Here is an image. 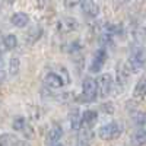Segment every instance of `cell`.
<instances>
[{
  "instance_id": "3",
  "label": "cell",
  "mask_w": 146,
  "mask_h": 146,
  "mask_svg": "<svg viewBox=\"0 0 146 146\" xmlns=\"http://www.w3.org/2000/svg\"><path fill=\"white\" fill-rule=\"evenodd\" d=\"M121 133H123V124L118 123V121H110V123L100 127L98 136L102 140H114L120 137Z\"/></svg>"
},
{
  "instance_id": "20",
  "label": "cell",
  "mask_w": 146,
  "mask_h": 146,
  "mask_svg": "<svg viewBox=\"0 0 146 146\" xmlns=\"http://www.w3.org/2000/svg\"><path fill=\"white\" fill-rule=\"evenodd\" d=\"M102 110H104L107 114H113V113H114V107H113V104H110V102L104 104V105H102Z\"/></svg>"
},
{
  "instance_id": "13",
  "label": "cell",
  "mask_w": 146,
  "mask_h": 146,
  "mask_svg": "<svg viewBox=\"0 0 146 146\" xmlns=\"http://www.w3.org/2000/svg\"><path fill=\"white\" fill-rule=\"evenodd\" d=\"M16 45H18L16 35L7 34V35H5L3 38H2V41H0V47H2L0 50H2V51H12Z\"/></svg>"
},
{
  "instance_id": "4",
  "label": "cell",
  "mask_w": 146,
  "mask_h": 146,
  "mask_svg": "<svg viewBox=\"0 0 146 146\" xmlns=\"http://www.w3.org/2000/svg\"><path fill=\"white\" fill-rule=\"evenodd\" d=\"M98 96V85L96 80L92 78H85L82 82V94H80V100L85 102H92L96 100Z\"/></svg>"
},
{
  "instance_id": "11",
  "label": "cell",
  "mask_w": 146,
  "mask_h": 146,
  "mask_svg": "<svg viewBox=\"0 0 146 146\" xmlns=\"http://www.w3.org/2000/svg\"><path fill=\"white\" fill-rule=\"evenodd\" d=\"M78 21L75 18H64L62 19L58 23H57V28L60 32H63V34H67V32H72V31H75L78 29Z\"/></svg>"
},
{
  "instance_id": "6",
  "label": "cell",
  "mask_w": 146,
  "mask_h": 146,
  "mask_svg": "<svg viewBox=\"0 0 146 146\" xmlns=\"http://www.w3.org/2000/svg\"><path fill=\"white\" fill-rule=\"evenodd\" d=\"M107 62V50L102 47V48H98L92 58H91V64H89V72L91 73H96V72H100L104 66V63Z\"/></svg>"
},
{
  "instance_id": "8",
  "label": "cell",
  "mask_w": 146,
  "mask_h": 146,
  "mask_svg": "<svg viewBox=\"0 0 146 146\" xmlns=\"http://www.w3.org/2000/svg\"><path fill=\"white\" fill-rule=\"evenodd\" d=\"M98 121V113L94 110H86L82 114V126L80 129H86V130H92V127L95 126V123Z\"/></svg>"
},
{
  "instance_id": "12",
  "label": "cell",
  "mask_w": 146,
  "mask_h": 146,
  "mask_svg": "<svg viewBox=\"0 0 146 146\" xmlns=\"http://www.w3.org/2000/svg\"><path fill=\"white\" fill-rule=\"evenodd\" d=\"M69 124L72 130H80L82 126V114L79 113V108H72L69 113Z\"/></svg>"
},
{
  "instance_id": "21",
  "label": "cell",
  "mask_w": 146,
  "mask_h": 146,
  "mask_svg": "<svg viewBox=\"0 0 146 146\" xmlns=\"http://www.w3.org/2000/svg\"><path fill=\"white\" fill-rule=\"evenodd\" d=\"M78 146H89V143H86V142H80V140H79Z\"/></svg>"
},
{
  "instance_id": "1",
  "label": "cell",
  "mask_w": 146,
  "mask_h": 146,
  "mask_svg": "<svg viewBox=\"0 0 146 146\" xmlns=\"http://www.w3.org/2000/svg\"><path fill=\"white\" fill-rule=\"evenodd\" d=\"M145 64H146V50L143 47H137L130 53L123 69L130 75V73H136V72L142 70L145 67Z\"/></svg>"
},
{
  "instance_id": "18",
  "label": "cell",
  "mask_w": 146,
  "mask_h": 146,
  "mask_svg": "<svg viewBox=\"0 0 146 146\" xmlns=\"http://www.w3.org/2000/svg\"><path fill=\"white\" fill-rule=\"evenodd\" d=\"M133 121L137 124V126H145L146 124V113H142V111H137L133 114Z\"/></svg>"
},
{
  "instance_id": "5",
  "label": "cell",
  "mask_w": 146,
  "mask_h": 146,
  "mask_svg": "<svg viewBox=\"0 0 146 146\" xmlns=\"http://www.w3.org/2000/svg\"><path fill=\"white\" fill-rule=\"evenodd\" d=\"M96 85H98V95L101 98H107V96L111 94L114 79L110 73H102V75L96 79Z\"/></svg>"
},
{
  "instance_id": "16",
  "label": "cell",
  "mask_w": 146,
  "mask_h": 146,
  "mask_svg": "<svg viewBox=\"0 0 146 146\" xmlns=\"http://www.w3.org/2000/svg\"><path fill=\"white\" fill-rule=\"evenodd\" d=\"M146 145V130L137 129L131 135V146H143Z\"/></svg>"
},
{
  "instance_id": "7",
  "label": "cell",
  "mask_w": 146,
  "mask_h": 146,
  "mask_svg": "<svg viewBox=\"0 0 146 146\" xmlns=\"http://www.w3.org/2000/svg\"><path fill=\"white\" fill-rule=\"evenodd\" d=\"M0 146H29V145L25 140L19 139L16 135L3 133V135H0Z\"/></svg>"
},
{
  "instance_id": "22",
  "label": "cell",
  "mask_w": 146,
  "mask_h": 146,
  "mask_svg": "<svg viewBox=\"0 0 146 146\" xmlns=\"http://www.w3.org/2000/svg\"><path fill=\"white\" fill-rule=\"evenodd\" d=\"M54 146H64V145H62V143H57V145H54Z\"/></svg>"
},
{
  "instance_id": "9",
  "label": "cell",
  "mask_w": 146,
  "mask_h": 146,
  "mask_svg": "<svg viewBox=\"0 0 146 146\" xmlns=\"http://www.w3.org/2000/svg\"><path fill=\"white\" fill-rule=\"evenodd\" d=\"M80 9L85 15H88L91 18L98 16V13H100V5L96 2H92V0H83V2H80Z\"/></svg>"
},
{
  "instance_id": "15",
  "label": "cell",
  "mask_w": 146,
  "mask_h": 146,
  "mask_svg": "<svg viewBox=\"0 0 146 146\" xmlns=\"http://www.w3.org/2000/svg\"><path fill=\"white\" fill-rule=\"evenodd\" d=\"M143 95H146V72L139 78L135 89H133V96L140 98V96H143Z\"/></svg>"
},
{
  "instance_id": "19",
  "label": "cell",
  "mask_w": 146,
  "mask_h": 146,
  "mask_svg": "<svg viewBox=\"0 0 146 146\" xmlns=\"http://www.w3.org/2000/svg\"><path fill=\"white\" fill-rule=\"evenodd\" d=\"M12 127H13L15 130H23V129H25V118H23V117H16L13 120Z\"/></svg>"
},
{
  "instance_id": "14",
  "label": "cell",
  "mask_w": 146,
  "mask_h": 146,
  "mask_svg": "<svg viewBox=\"0 0 146 146\" xmlns=\"http://www.w3.org/2000/svg\"><path fill=\"white\" fill-rule=\"evenodd\" d=\"M10 22L18 28H23L29 23V16L27 13H23V12H16V13L10 18Z\"/></svg>"
},
{
  "instance_id": "17",
  "label": "cell",
  "mask_w": 146,
  "mask_h": 146,
  "mask_svg": "<svg viewBox=\"0 0 146 146\" xmlns=\"http://www.w3.org/2000/svg\"><path fill=\"white\" fill-rule=\"evenodd\" d=\"M19 66H21V60L18 56H12L10 57V62H9V73L10 76H15L18 70H19Z\"/></svg>"
},
{
  "instance_id": "2",
  "label": "cell",
  "mask_w": 146,
  "mask_h": 146,
  "mask_svg": "<svg viewBox=\"0 0 146 146\" xmlns=\"http://www.w3.org/2000/svg\"><path fill=\"white\" fill-rule=\"evenodd\" d=\"M70 82V78H69V73L66 69L60 67L58 70H51L48 72L45 78H44V83L47 85L50 89H58L67 85Z\"/></svg>"
},
{
  "instance_id": "10",
  "label": "cell",
  "mask_w": 146,
  "mask_h": 146,
  "mask_svg": "<svg viewBox=\"0 0 146 146\" xmlns=\"http://www.w3.org/2000/svg\"><path fill=\"white\" fill-rule=\"evenodd\" d=\"M62 136H63V129L58 124H53L50 127V130H48V133H47V143L54 146V145L58 143V140L62 139Z\"/></svg>"
}]
</instances>
